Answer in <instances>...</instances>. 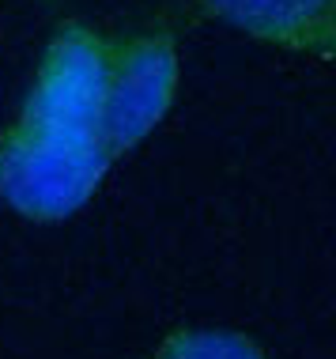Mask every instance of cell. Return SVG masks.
Wrapping results in <instances>:
<instances>
[{"label":"cell","mask_w":336,"mask_h":359,"mask_svg":"<svg viewBox=\"0 0 336 359\" xmlns=\"http://www.w3.org/2000/svg\"><path fill=\"white\" fill-rule=\"evenodd\" d=\"M34 4H53V0H34Z\"/></svg>","instance_id":"6"},{"label":"cell","mask_w":336,"mask_h":359,"mask_svg":"<svg viewBox=\"0 0 336 359\" xmlns=\"http://www.w3.org/2000/svg\"><path fill=\"white\" fill-rule=\"evenodd\" d=\"M193 12L280 53L332 61L336 0H193Z\"/></svg>","instance_id":"4"},{"label":"cell","mask_w":336,"mask_h":359,"mask_svg":"<svg viewBox=\"0 0 336 359\" xmlns=\"http://www.w3.org/2000/svg\"><path fill=\"white\" fill-rule=\"evenodd\" d=\"M148 359H268L257 337L227 325H178Z\"/></svg>","instance_id":"5"},{"label":"cell","mask_w":336,"mask_h":359,"mask_svg":"<svg viewBox=\"0 0 336 359\" xmlns=\"http://www.w3.org/2000/svg\"><path fill=\"white\" fill-rule=\"evenodd\" d=\"M113 167L102 140H80L12 118L0 133V201L31 223H64Z\"/></svg>","instance_id":"1"},{"label":"cell","mask_w":336,"mask_h":359,"mask_svg":"<svg viewBox=\"0 0 336 359\" xmlns=\"http://www.w3.org/2000/svg\"><path fill=\"white\" fill-rule=\"evenodd\" d=\"M181 87V31L170 15L113 38L102 144L110 159L136 151L162 125Z\"/></svg>","instance_id":"3"},{"label":"cell","mask_w":336,"mask_h":359,"mask_svg":"<svg viewBox=\"0 0 336 359\" xmlns=\"http://www.w3.org/2000/svg\"><path fill=\"white\" fill-rule=\"evenodd\" d=\"M113 38L83 15L53 27L15 118L80 140H102Z\"/></svg>","instance_id":"2"}]
</instances>
